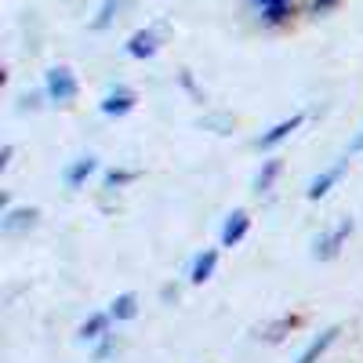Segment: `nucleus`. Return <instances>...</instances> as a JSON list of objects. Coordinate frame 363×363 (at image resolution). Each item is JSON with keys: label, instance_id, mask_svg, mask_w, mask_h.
<instances>
[{"label": "nucleus", "instance_id": "f257e3e1", "mask_svg": "<svg viewBox=\"0 0 363 363\" xmlns=\"http://www.w3.org/2000/svg\"><path fill=\"white\" fill-rule=\"evenodd\" d=\"M44 95H48L55 106H69V102H77L80 84H77L73 69H69V66H51V69L44 73Z\"/></svg>", "mask_w": 363, "mask_h": 363}, {"label": "nucleus", "instance_id": "f03ea898", "mask_svg": "<svg viewBox=\"0 0 363 363\" xmlns=\"http://www.w3.org/2000/svg\"><path fill=\"white\" fill-rule=\"evenodd\" d=\"M352 218H345V222H338L330 233H323V236H316L313 240V258L316 262H330V258H338V251L345 247V240L352 236Z\"/></svg>", "mask_w": 363, "mask_h": 363}, {"label": "nucleus", "instance_id": "7ed1b4c3", "mask_svg": "<svg viewBox=\"0 0 363 363\" xmlns=\"http://www.w3.org/2000/svg\"><path fill=\"white\" fill-rule=\"evenodd\" d=\"M349 171V157H342L335 167H327V171H320L313 182H309V189H306V196L309 200H323L327 193H330V186H338V182H342V174Z\"/></svg>", "mask_w": 363, "mask_h": 363}, {"label": "nucleus", "instance_id": "20e7f679", "mask_svg": "<svg viewBox=\"0 0 363 363\" xmlns=\"http://www.w3.org/2000/svg\"><path fill=\"white\" fill-rule=\"evenodd\" d=\"M301 124H306V116H301V113H294L291 120H280V124H272V128H269V131H265V135L255 142V145L262 149V153H265V149H277V145H280V142H287V138H291V135H294Z\"/></svg>", "mask_w": 363, "mask_h": 363}, {"label": "nucleus", "instance_id": "39448f33", "mask_svg": "<svg viewBox=\"0 0 363 363\" xmlns=\"http://www.w3.org/2000/svg\"><path fill=\"white\" fill-rule=\"evenodd\" d=\"M251 233V215L244 207H236L233 215L225 218L222 225V247H236V244H244V236Z\"/></svg>", "mask_w": 363, "mask_h": 363}, {"label": "nucleus", "instance_id": "423d86ee", "mask_svg": "<svg viewBox=\"0 0 363 363\" xmlns=\"http://www.w3.org/2000/svg\"><path fill=\"white\" fill-rule=\"evenodd\" d=\"M37 207H8L4 211V218H0V233H8V236H15V233H26V229H33L37 225Z\"/></svg>", "mask_w": 363, "mask_h": 363}, {"label": "nucleus", "instance_id": "0eeeda50", "mask_svg": "<svg viewBox=\"0 0 363 363\" xmlns=\"http://www.w3.org/2000/svg\"><path fill=\"white\" fill-rule=\"evenodd\" d=\"M135 91H128V87H113L109 95L99 102V109L106 113V116H128L131 109H135Z\"/></svg>", "mask_w": 363, "mask_h": 363}, {"label": "nucleus", "instance_id": "6e6552de", "mask_svg": "<svg viewBox=\"0 0 363 363\" xmlns=\"http://www.w3.org/2000/svg\"><path fill=\"white\" fill-rule=\"evenodd\" d=\"M95 171H99V157H77V160L62 171V178H66V186H69V189H80Z\"/></svg>", "mask_w": 363, "mask_h": 363}, {"label": "nucleus", "instance_id": "1a4fd4ad", "mask_svg": "<svg viewBox=\"0 0 363 363\" xmlns=\"http://www.w3.org/2000/svg\"><path fill=\"white\" fill-rule=\"evenodd\" d=\"M215 269H218V247H207L193 258V269H189V280L193 284H207L211 277H215Z\"/></svg>", "mask_w": 363, "mask_h": 363}, {"label": "nucleus", "instance_id": "9d476101", "mask_svg": "<svg viewBox=\"0 0 363 363\" xmlns=\"http://www.w3.org/2000/svg\"><path fill=\"white\" fill-rule=\"evenodd\" d=\"M338 335H342V327H327L320 338H313V342L306 345V352L298 356V363H320V356H323V352H327L330 345L338 342Z\"/></svg>", "mask_w": 363, "mask_h": 363}, {"label": "nucleus", "instance_id": "9b49d317", "mask_svg": "<svg viewBox=\"0 0 363 363\" xmlns=\"http://www.w3.org/2000/svg\"><path fill=\"white\" fill-rule=\"evenodd\" d=\"M157 48H160V40H157L153 29H138V33L128 40V55H131V58H138V62H142V58H153V55H157Z\"/></svg>", "mask_w": 363, "mask_h": 363}, {"label": "nucleus", "instance_id": "f8f14e48", "mask_svg": "<svg viewBox=\"0 0 363 363\" xmlns=\"http://www.w3.org/2000/svg\"><path fill=\"white\" fill-rule=\"evenodd\" d=\"M109 323H113V316H109V313H91V316L80 323L77 338H80V342H99L102 335H109Z\"/></svg>", "mask_w": 363, "mask_h": 363}, {"label": "nucleus", "instance_id": "ddd939ff", "mask_svg": "<svg viewBox=\"0 0 363 363\" xmlns=\"http://www.w3.org/2000/svg\"><path fill=\"white\" fill-rule=\"evenodd\" d=\"M109 316H113L116 323H128V320H135V316H138V294H131V291L116 294V298L109 301Z\"/></svg>", "mask_w": 363, "mask_h": 363}, {"label": "nucleus", "instance_id": "4468645a", "mask_svg": "<svg viewBox=\"0 0 363 363\" xmlns=\"http://www.w3.org/2000/svg\"><path fill=\"white\" fill-rule=\"evenodd\" d=\"M280 171H284V160H265L262 171L255 174V193H258V196L269 193V189H272V182L280 178Z\"/></svg>", "mask_w": 363, "mask_h": 363}, {"label": "nucleus", "instance_id": "2eb2a0df", "mask_svg": "<svg viewBox=\"0 0 363 363\" xmlns=\"http://www.w3.org/2000/svg\"><path fill=\"white\" fill-rule=\"evenodd\" d=\"M251 4H258V8H262L265 22H284V18H287V11H291V0H251Z\"/></svg>", "mask_w": 363, "mask_h": 363}, {"label": "nucleus", "instance_id": "dca6fc26", "mask_svg": "<svg viewBox=\"0 0 363 363\" xmlns=\"http://www.w3.org/2000/svg\"><path fill=\"white\" fill-rule=\"evenodd\" d=\"M113 352H116V335L109 330V335H102V338H99V349H95V363H106V359H109Z\"/></svg>", "mask_w": 363, "mask_h": 363}, {"label": "nucleus", "instance_id": "f3484780", "mask_svg": "<svg viewBox=\"0 0 363 363\" xmlns=\"http://www.w3.org/2000/svg\"><path fill=\"white\" fill-rule=\"evenodd\" d=\"M138 178V171H109L106 174V186L113 189V186H128V182H135Z\"/></svg>", "mask_w": 363, "mask_h": 363}, {"label": "nucleus", "instance_id": "a211bd4d", "mask_svg": "<svg viewBox=\"0 0 363 363\" xmlns=\"http://www.w3.org/2000/svg\"><path fill=\"white\" fill-rule=\"evenodd\" d=\"M113 11H116V0H106V4H102V11H99V18L91 22V29H106V26L113 22Z\"/></svg>", "mask_w": 363, "mask_h": 363}, {"label": "nucleus", "instance_id": "6ab92c4d", "mask_svg": "<svg viewBox=\"0 0 363 363\" xmlns=\"http://www.w3.org/2000/svg\"><path fill=\"white\" fill-rule=\"evenodd\" d=\"M349 153H363V131L352 138V145H349Z\"/></svg>", "mask_w": 363, "mask_h": 363}, {"label": "nucleus", "instance_id": "aec40b11", "mask_svg": "<svg viewBox=\"0 0 363 363\" xmlns=\"http://www.w3.org/2000/svg\"><path fill=\"white\" fill-rule=\"evenodd\" d=\"M11 153H15V149H11V145H4V153H0V167H8V160H11Z\"/></svg>", "mask_w": 363, "mask_h": 363}]
</instances>
